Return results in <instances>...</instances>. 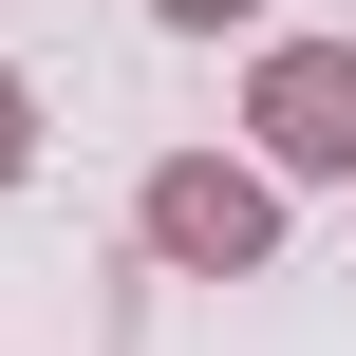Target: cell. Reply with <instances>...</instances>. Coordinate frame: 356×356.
<instances>
[{"label":"cell","mask_w":356,"mask_h":356,"mask_svg":"<svg viewBox=\"0 0 356 356\" xmlns=\"http://www.w3.org/2000/svg\"><path fill=\"white\" fill-rule=\"evenodd\" d=\"M263 131H282L300 169H338L356 150V56H282V75H263Z\"/></svg>","instance_id":"obj_1"},{"label":"cell","mask_w":356,"mask_h":356,"mask_svg":"<svg viewBox=\"0 0 356 356\" xmlns=\"http://www.w3.org/2000/svg\"><path fill=\"white\" fill-rule=\"evenodd\" d=\"M150 225H169L188 263H244V244H263V207H244V188H207V169H169V207H150Z\"/></svg>","instance_id":"obj_2"},{"label":"cell","mask_w":356,"mask_h":356,"mask_svg":"<svg viewBox=\"0 0 356 356\" xmlns=\"http://www.w3.org/2000/svg\"><path fill=\"white\" fill-rule=\"evenodd\" d=\"M0 169H19V94H0Z\"/></svg>","instance_id":"obj_3"},{"label":"cell","mask_w":356,"mask_h":356,"mask_svg":"<svg viewBox=\"0 0 356 356\" xmlns=\"http://www.w3.org/2000/svg\"><path fill=\"white\" fill-rule=\"evenodd\" d=\"M169 19H225V0H169Z\"/></svg>","instance_id":"obj_4"}]
</instances>
